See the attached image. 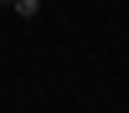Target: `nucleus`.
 I'll list each match as a JSON object with an SVG mask.
<instances>
[{
	"instance_id": "1",
	"label": "nucleus",
	"mask_w": 129,
	"mask_h": 113,
	"mask_svg": "<svg viewBox=\"0 0 129 113\" xmlns=\"http://www.w3.org/2000/svg\"><path fill=\"white\" fill-rule=\"evenodd\" d=\"M10 5H16V16H26V21H31V16L41 10V0H10Z\"/></svg>"
},
{
	"instance_id": "2",
	"label": "nucleus",
	"mask_w": 129,
	"mask_h": 113,
	"mask_svg": "<svg viewBox=\"0 0 129 113\" xmlns=\"http://www.w3.org/2000/svg\"><path fill=\"white\" fill-rule=\"evenodd\" d=\"M0 5H10V0H0Z\"/></svg>"
}]
</instances>
